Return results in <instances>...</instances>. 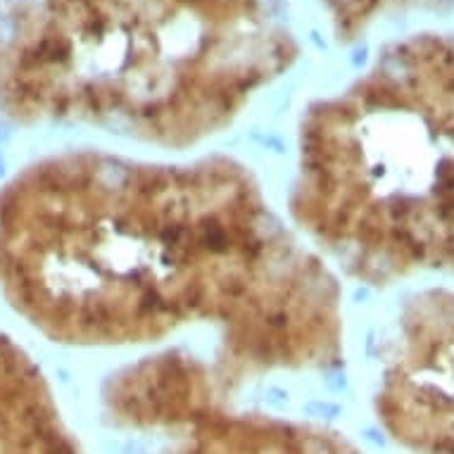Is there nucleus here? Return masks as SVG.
I'll return each instance as SVG.
<instances>
[{
	"label": "nucleus",
	"instance_id": "nucleus-1",
	"mask_svg": "<svg viewBox=\"0 0 454 454\" xmlns=\"http://www.w3.org/2000/svg\"><path fill=\"white\" fill-rule=\"evenodd\" d=\"M0 295L48 340L128 348L214 331L236 395L345 357L343 293L231 157L146 162L71 150L0 186Z\"/></svg>",
	"mask_w": 454,
	"mask_h": 454
},
{
	"label": "nucleus",
	"instance_id": "nucleus-2",
	"mask_svg": "<svg viewBox=\"0 0 454 454\" xmlns=\"http://www.w3.org/2000/svg\"><path fill=\"white\" fill-rule=\"evenodd\" d=\"M298 53L283 0H0V119L188 148Z\"/></svg>",
	"mask_w": 454,
	"mask_h": 454
},
{
	"label": "nucleus",
	"instance_id": "nucleus-3",
	"mask_svg": "<svg viewBox=\"0 0 454 454\" xmlns=\"http://www.w3.org/2000/svg\"><path fill=\"white\" fill-rule=\"evenodd\" d=\"M291 214L350 278L454 273V93L433 36L307 107Z\"/></svg>",
	"mask_w": 454,
	"mask_h": 454
},
{
	"label": "nucleus",
	"instance_id": "nucleus-4",
	"mask_svg": "<svg viewBox=\"0 0 454 454\" xmlns=\"http://www.w3.org/2000/svg\"><path fill=\"white\" fill-rule=\"evenodd\" d=\"M105 419L114 428L169 440L160 454H362L321 423L243 412L188 350H162L121 366L103 383Z\"/></svg>",
	"mask_w": 454,
	"mask_h": 454
},
{
	"label": "nucleus",
	"instance_id": "nucleus-5",
	"mask_svg": "<svg viewBox=\"0 0 454 454\" xmlns=\"http://www.w3.org/2000/svg\"><path fill=\"white\" fill-rule=\"evenodd\" d=\"M376 414L414 454H454V288H433L402 309L385 348Z\"/></svg>",
	"mask_w": 454,
	"mask_h": 454
},
{
	"label": "nucleus",
	"instance_id": "nucleus-6",
	"mask_svg": "<svg viewBox=\"0 0 454 454\" xmlns=\"http://www.w3.org/2000/svg\"><path fill=\"white\" fill-rule=\"evenodd\" d=\"M0 454H84L46 373L0 331Z\"/></svg>",
	"mask_w": 454,
	"mask_h": 454
},
{
	"label": "nucleus",
	"instance_id": "nucleus-7",
	"mask_svg": "<svg viewBox=\"0 0 454 454\" xmlns=\"http://www.w3.org/2000/svg\"><path fill=\"white\" fill-rule=\"evenodd\" d=\"M438 48H440L445 71H448V79L454 89V36H438Z\"/></svg>",
	"mask_w": 454,
	"mask_h": 454
}]
</instances>
